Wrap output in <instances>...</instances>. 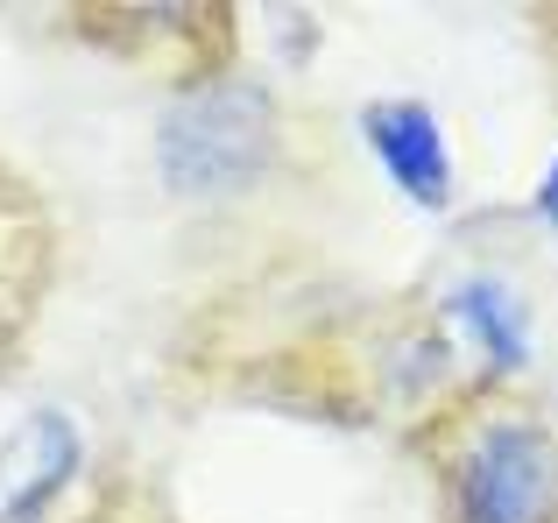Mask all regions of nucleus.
<instances>
[{
	"mask_svg": "<svg viewBox=\"0 0 558 523\" xmlns=\"http://www.w3.org/2000/svg\"><path fill=\"white\" fill-rule=\"evenodd\" d=\"M78 467V425L64 411H28L0 439V523H43Z\"/></svg>",
	"mask_w": 558,
	"mask_h": 523,
	"instance_id": "3",
	"label": "nucleus"
},
{
	"mask_svg": "<svg viewBox=\"0 0 558 523\" xmlns=\"http://www.w3.org/2000/svg\"><path fill=\"white\" fill-rule=\"evenodd\" d=\"M537 212L558 227V156H551V170H545V184H537Z\"/></svg>",
	"mask_w": 558,
	"mask_h": 523,
	"instance_id": "6",
	"label": "nucleus"
},
{
	"mask_svg": "<svg viewBox=\"0 0 558 523\" xmlns=\"http://www.w3.org/2000/svg\"><path fill=\"white\" fill-rule=\"evenodd\" d=\"M276 149V113L262 99V85L247 78H219L184 93L156 127V163H163L170 192L184 198H227L269 170Z\"/></svg>",
	"mask_w": 558,
	"mask_h": 523,
	"instance_id": "1",
	"label": "nucleus"
},
{
	"mask_svg": "<svg viewBox=\"0 0 558 523\" xmlns=\"http://www.w3.org/2000/svg\"><path fill=\"white\" fill-rule=\"evenodd\" d=\"M361 121H368V142H375V156H381L396 192H410L417 206H446L452 198V156H446V135H438L432 107H417V99H381Z\"/></svg>",
	"mask_w": 558,
	"mask_h": 523,
	"instance_id": "4",
	"label": "nucleus"
},
{
	"mask_svg": "<svg viewBox=\"0 0 558 523\" xmlns=\"http://www.w3.org/2000/svg\"><path fill=\"white\" fill-rule=\"evenodd\" d=\"M452 318L481 340V354H488L495 368H523V361H531V318H523V297L509 283L466 276V283L452 290Z\"/></svg>",
	"mask_w": 558,
	"mask_h": 523,
	"instance_id": "5",
	"label": "nucleus"
},
{
	"mask_svg": "<svg viewBox=\"0 0 558 523\" xmlns=\"http://www.w3.org/2000/svg\"><path fill=\"white\" fill-rule=\"evenodd\" d=\"M558 446L531 417L488 425L460 460V523H551Z\"/></svg>",
	"mask_w": 558,
	"mask_h": 523,
	"instance_id": "2",
	"label": "nucleus"
}]
</instances>
